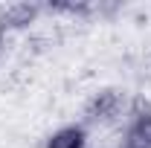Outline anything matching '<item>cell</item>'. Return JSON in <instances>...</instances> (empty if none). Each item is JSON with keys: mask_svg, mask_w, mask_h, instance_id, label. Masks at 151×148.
<instances>
[{"mask_svg": "<svg viewBox=\"0 0 151 148\" xmlns=\"http://www.w3.org/2000/svg\"><path fill=\"white\" fill-rule=\"evenodd\" d=\"M116 108H119V96L113 90H105L87 105V116L90 119H111L113 113H116Z\"/></svg>", "mask_w": 151, "mask_h": 148, "instance_id": "cell-1", "label": "cell"}, {"mask_svg": "<svg viewBox=\"0 0 151 148\" xmlns=\"http://www.w3.org/2000/svg\"><path fill=\"white\" fill-rule=\"evenodd\" d=\"M125 148H151V116H139L128 128Z\"/></svg>", "mask_w": 151, "mask_h": 148, "instance_id": "cell-2", "label": "cell"}, {"mask_svg": "<svg viewBox=\"0 0 151 148\" xmlns=\"http://www.w3.org/2000/svg\"><path fill=\"white\" fill-rule=\"evenodd\" d=\"M81 145H84V131L81 128H61L47 142V148H81Z\"/></svg>", "mask_w": 151, "mask_h": 148, "instance_id": "cell-3", "label": "cell"}, {"mask_svg": "<svg viewBox=\"0 0 151 148\" xmlns=\"http://www.w3.org/2000/svg\"><path fill=\"white\" fill-rule=\"evenodd\" d=\"M35 6H15V9H9V26H23V23H29V20L35 18Z\"/></svg>", "mask_w": 151, "mask_h": 148, "instance_id": "cell-4", "label": "cell"}]
</instances>
